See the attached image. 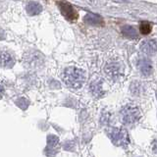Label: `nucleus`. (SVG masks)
Here are the masks:
<instances>
[{
  "label": "nucleus",
  "instance_id": "nucleus-1",
  "mask_svg": "<svg viewBox=\"0 0 157 157\" xmlns=\"http://www.w3.org/2000/svg\"><path fill=\"white\" fill-rule=\"evenodd\" d=\"M86 78V72L77 67H68L62 74L63 82L74 90L81 88L85 83Z\"/></svg>",
  "mask_w": 157,
  "mask_h": 157
},
{
  "label": "nucleus",
  "instance_id": "nucleus-2",
  "mask_svg": "<svg viewBox=\"0 0 157 157\" xmlns=\"http://www.w3.org/2000/svg\"><path fill=\"white\" fill-rule=\"evenodd\" d=\"M121 119L124 124L132 125L136 123L140 118V111L139 107L132 104H127L121 110Z\"/></svg>",
  "mask_w": 157,
  "mask_h": 157
},
{
  "label": "nucleus",
  "instance_id": "nucleus-3",
  "mask_svg": "<svg viewBox=\"0 0 157 157\" xmlns=\"http://www.w3.org/2000/svg\"><path fill=\"white\" fill-rule=\"evenodd\" d=\"M108 136L113 144L118 146H127L130 141L127 131L120 128H111L108 130Z\"/></svg>",
  "mask_w": 157,
  "mask_h": 157
},
{
  "label": "nucleus",
  "instance_id": "nucleus-4",
  "mask_svg": "<svg viewBox=\"0 0 157 157\" xmlns=\"http://www.w3.org/2000/svg\"><path fill=\"white\" fill-rule=\"evenodd\" d=\"M24 63L27 67L31 69H36L42 66L43 56L37 51H29L24 57Z\"/></svg>",
  "mask_w": 157,
  "mask_h": 157
},
{
  "label": "nucleus",
  "instance_id": "nucleus-5",
  "mask_svg": "<svg viewBox=\"0 0 157 157\" xmlns=\"http://www.w3.org/2000/svg\"><path fill=\"white\" fill-rule=\"evenodd\" d=\"M58 6L60 8V11L62 15L65 17L69 21H76L78 19V13L75 9L73 8V6L66 1H59Z\"/></svg>",
  "mask_w": 157,
  "mask_h": 157
},
{
  "label": "nucleus",
  "instance_id": "nucleus-6",
  "mask_svg": "<svg viewBox=\"0 0 157 157\" xmlns=\"http://www.w3.org/2000/svg\"><path fill=\"white\" fill-rule=\"evenodd\" d=\"M104 72L108 78L117 80L121 75V66L117 62H109L104 67Z\"/></svg>",
  "mask_w": 157,
  "mask_h": 157
},
{
  "label": "nucleus",
  "instance_id": "nucleus-7",
  "mask_svg": "<svg viewBox=\"0 0 157 157\" xmlns=\"http://www.w3.org/2000/svg\"><path fill=\"white\" fill-rule=\"evenodd\" d=\"M15 65V58L12 54L6 50H0V67L2 68H12Z\"/></svg>",
  "mask_w": 157,
  "mask_h": 157
},
{
  "label": "nucleus",
  "instance_id": "nucleus-8",
  "mask_svg": "<svg viewBox=\"0 0 157 157\" xmlns=\"http://www.w3.org/2000/svg\"><path fill=\"white\" fill-rule=\"evenodd\" d=\"M140 49L146 55H155L157 53V43L152 39H146L141 42Z\"/></svg>",
  "mask_w": 157,
  "mask_h": 157
},
{
  "label": "nucleus",
  "instance_id": "nucleus-9",
  "mask_svg": "<svg viewBox=\"0 0 157 157\" xmlns=\"http://www.w3.org/2000/svg\"><path fill=\"white\" fill-rule=\"evenodd\" d=\"M137 67H139L140 72L144 77L151 75V73H152V64H151V62L148 60V59H145V58L140 59V60L139 61V63H137Z\"/></svg>",
  "mask_w": 157,
  "mask_h": 157
},
{
  "label": "nucleus",
  "instance_id": "nucleus-10",
  "mask_svg": "<svg viewBox=\"0 0 157 157\" xmlns=\"http://www.w3.org/2000/svg\"><path fill=\"white\" fill-rule=\"evenodd\" d=\"M83 21L86 24L90 25V26H103L104 25V21L102 20V18L94 14L86 15V17L83 18Z\"/></svg>",
  "mask_w": 157,
  "mask_h": 157
},
{
  "label": "nucleus",
  "instance_id": "nucleus-11",
  "mask_svg": "<svg viewBox=\"0 0 157 157\" xmlns=\"http://www.w3.org/2000/svg\"><path fill=\"white\" fill-rule=\"evenodd\" d=\"M90 91L94 96L100 97L103 95V87H102V81L101 80H94L91 82L90 86Z\"/></svg>",
  "mask_w": 157,
  "mask_h": 157
},
{
  "label": "nucleus",
  "instance_id": "nucleus-12",
  "mask_svg": "<svg viewBox=\"0 0 157 157\" xmlns=\"http://www.w3.org/2000/svg\"><path fill=\"white\" fill-rule=\"evenodd\" d=\"M26 10H27V13L29 15V16H36V15H38L39 13H41L42 6L37 2L31 1L27 4Z\"/></svg>",
  "mask_w": 157,
  "mask_h": 157
},
{
  "label": "nucleus",
  "instance_id": "nucleus-13",
  "mask_svg": "<svg viewBox=\"0 0 157 157\" xmlns=\"http://www.w3.org/2000/svg\"><path fill=\"white\" fill-rule=\"evenodd\" d=\"M122 33L129 38H137V33L136 29L132 26H124L122 28Z\"/></svg>",
  "mask_w": 157,
  "mask_h": 157
},
{
  "label": "nucleus",
  "instance_id": "nucleus-14",
  "mask_svg": "<svg viewBox=\"0 0 157 157\" xmlns=\"http://www.w3.org/2000/svg\"><path fill=\"white\" fill-rule=\"evenodd\" d=\"M140 33L146 36V34L150 33V32H151V25L146 21L141 22L140 25Z\"/></svg>",
  "mask_w": 157,
  "mask_h": 157
},
{
  "label": "nucleus",
  "instance_id": "nucleus-15",
  "mask_svg": "<svg viewBox=\"0 0 157 157\" xmlns=\"http://www.w3.org/2000/svg\"><path fill=\"white\" fill-rule=\"evenodd\" d=\"M131 90L134 94H140L141 92V85L140 82H132L131 86Z\"/></svg>",
  "mask_w": 157,
  "mask_h": 157
},
{
  "label": "nucleus",
  "instance_id": "nucleus-16",
  "mask_svg": "<svg viewBox=\"0 0 157 157\" xmlns=\"http://www.w3.org/2000/svg\"><path fill=\"white\" fill-rule=\"evenodd\" d=\"M152 150H153L155 153H157V139L152 142Z\"/></svg>",
  "mask_w": 157,
  "mask_h": 157
},
{
  "label": "nucleus",
  "instance_id": "nucleus-17",
  "mask_svg": "<svg viewBox=\"0 0 157 157\" xmlns=\"http://www.w3.org/2000/svg\"><path fill=\"white\" fill-rule=\"evenodd\" d=\"M16 1H18V0H16Z\"/></svg>",
  "mask_w": 157,
  "mask_h": 157
}]
</instances>
